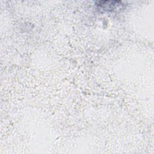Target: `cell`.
<instances>
[{"mask_svg":"<svg viewBox=\"0 0 154 154\" xmlns=\"http://www.w3.org/2000/svg\"><path fill=\"white\" fill-rule=\"evenodd\" d=\"M96 5L100 10L104 11H114L118 8H122L123 4L119 1H97Z\"/></svg>","mask_w":154,"mask_h":154,"instance_id":"obj_1","label":"cell"}]
</instances>
